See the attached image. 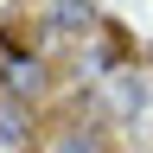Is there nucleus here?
Listing matches in <instances>:
<instances>
[{
    "instance_id": "obj_1",
    "label": "nucleus",
    "mask_w": 153,
    "mask_h": 153,
    "mask_svg": "<svg viewBox=\"0 0 153 153\" xmlns=\"http://www.w3.org/2000/svg\"><path fill=\"white\" fill-rule=\"evenodd\" d=\"M83 19H89V13L76 7V0H57V26H83Z\"/></svg>"
}]
</instances>
